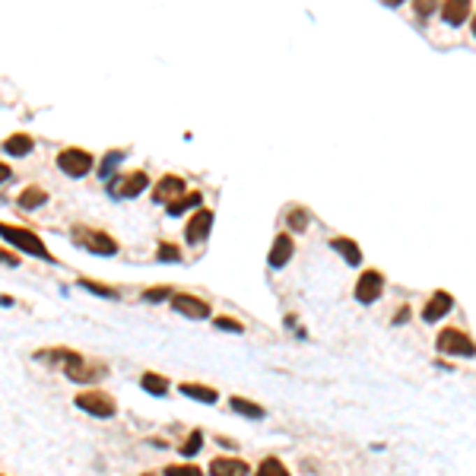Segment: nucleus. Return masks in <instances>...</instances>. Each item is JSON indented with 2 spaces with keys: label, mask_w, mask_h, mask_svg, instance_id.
<instances>
[{
  "label": "nucleus",
  "mask_w": 476,
  "mask_h": 476,
  "mask_svg": "<svg viewBox=\"0 0 476 476\" xmlns=\"http://www.w3.org/2000/svg\"><path fill=\"white\" fill-rule=\"evenodd\" d=\"M0 238H3L7 245H13V248H20V251H26V254H32V257H45V261L51 257L42 238H38L35 232H29V229H22V226L0 222Z\"/></svg>",
  "instance_id": "f257e3e1"
},
{
  "label": "nucleus",
  "mask_w": 476,
  "mask_h": 476,
  "mask_svg": "<svg viewBox=\"0 0 476 476\" xmlns=\"http://www.w3.org/2000/svg\"><path fill=\"white\" fill-rule=\"evenodd\" d=\"M73 242L80 245V248L92 251V254H102V257L117 254L115 238H111L108 232H99V229H89V226H73Z\"/></svg>",
  "instance_id": "f03ea898"
},
{
  "label": "nucleus",
  "mask_w": 476,
  "mask_h": 476,
  "mask_svg": "<svg viewBox=\"0 0 476 476\" xmlns=\"http://www.w3.org/2000/svg\"><path fill=\"white\" fill-rule=\"evenodd\" d=\"M73 403L83 410V413L96 416V419H111V416H117L115 397L105 394V391H83V394H76L73 397Z\"/></svg>",
  "instance_id": "7ed1b4c3"
},
{
  "label": "nucleus",
  "mask_w": 476,
  "mask_h": 476,
  "mask_svg": "<svg viewBox=\"0 0 476 476\" xmlns=\"http://www.w3.org/2000/svg\"><path fill=\"white\" fill-rule=\"evenodd\" d=\"M92 162H96V159H92L86 150H76V146L57 152V168H61L64 175H70V178H83V175H89Z\"/></svg>",
  "instance_id": "20e7f679"
},
{
  "label": "nucleus",
  "mask_w": 476,
  "mask_h": 476,
  "mask_svg": "<svg viewBox=\"0 0 476 476\" xmlns=\"http://www.w3.org/2000/svg\"><path fill=\"white\" fill-rule=\"evenodd\" d=\"M64 372H67V378L76 381V384H92V381H102L105 375H108V366L76 359V362H70V366H64Z\"/></svg>",
  "instance_id": "39448f33"
},
{
  "label": "nucleus",
  "mask_w": 476,
  "mask_h": 476,
  "mask_svg": "<svg viewBox=\"0 0 476 476\" xmlns=\"http://www.w3.org/2000/svg\"><path fill=\"white\" fill-rule=\"evenodd\" d=\"M210 229H213V210L197 207V210H194V216L187 219V226H185L187 245H201V242H207V238H210Z\"/></svg>",
  "instance_id": "423d86ee"
},
{
  "label": "nucleus",
  "mask_w": 476,
  "mask_h": 476,
  "mask_svg": "<svg viewBox=\"0 0 476 476\" xmlns=\"http://www.w3.org/2000/svg\"><path fill=\"white\" fill-rule=\"evenodd\" d=\"M435 343H438L442 352H451V356H473V340L463 331H457V327H445Z\"/></svg>",
  "instance_id": "0eeeda50"
},
{
  "label": "nucleus",
  "mask_w": 476,
  "mask_h": 476,
  "mask_svg": "<svg viewBox=\"0 0 476 476\" xmlns=\"http://www.w3.org/2000/svg\"><path fill=\"white\" fill-rule=\"evenodd\" d=\"M172 308L178 311V315H185V317H194V321H203V317L213 315V311H210V305L203 302V298L191 296V292H175V296H172Z\"/></svg>",
  "instance_id": "6e6552de"
},
{
  "label": "nucleus",
  "mask_w": 476,
  "mask_h": 476,
  "mask_svg": "<svg viewBox=\"0 0 476 476\" xmlns=\"http://www.w3.org/2000/svg\"><path fill=\"white\" fill-rule=\"evenodd\" d=\"M381 289H384V276H381L378 270H366V273L359 276V283H356V298H359L362 305H372V302H378Z\"/></svg>",
  "instance_id": "1a4fd4ad"
},
{
  "label": "nucleus",
  "mask_w": 476,
  "mask_h": 476,
  "mask_svg": "<svg viewBox=\"0 0 476 476\" xmlns=\"http://www.w3.org/2000/svg\"><path fill=\"white\" fill-rule=\"evenodd\" d=\"M292 254H296V242H292V235L289 232H283V235H276V242H273V248H270V267L273 270H283L286 264L292 261Z\"/></svg>",
  "instance_id": "9d476101"
},
{
  "label": "nucleus",
  "mask_w": 476,
  "mask_h": 476,
  "mask_svg": "<svg viewBox=\"0 0 476 476\" xmlns=\"http://www.w3.org/2000/svg\"><path fill=\"white\" fill-rule=\"evenodd\" d=\"M185 178H178V175H166V178H159L156 191H152V197H156V203H172L175 197H181L185 194Z\"/></svg>",
  "instance_id": "9b49d317"
},
{
  "label": "nucleus",
  "mask_w": 476,
  "mask_h": 476,
  "mask_svg": "<svg viewBox=\"0 0 476 476\" xmlns=\"http://www.w3.org/2000/svg\"><path fill=\"white\" fill-rule=\"evenodd\" d=\"M251 467L238 457H213L210 461V476H248Z\"/></svg>",
  "instance_id": "f8f14e48"
},
{
  "label": "nucleus",
  "mask_w": 476,
  "mask_h": 476,
  "mask_svg": "<svg viewBox=\"0 0 476 476\" xmlns=\"http://www.w3.org/2000/svg\"><path fill=\"white\" fill-rule=\"evenodd\" d=\"M451 308H454V298H451L448 292H435V296L426 302V308H422V321L435 324V321H438V317H445Z\"/></svg>",
  "instance_id": "ddd939ff"
},
{
  "label": "nucleus",
  "mask_w": 476,
  "mask_h": 476,
  "mask_svg": "<svg viewBox=\"0 0 476 476\" xmlns=\"http://www.w3.org/2000/svg\"><path fill=\"white\" fill-rule=\"evenodd\" d=\"M470 3H473V0H445L442 20L448 22V26H463V20L470 16Z\"/></svg>",
  "instance_id": "4468645a"
},
{
  "label": "nucleus",
  "mask_w": 476,
  "mask_h": 476,
  "mask_svg": "<svg viewBox=\"0 0 476 476\" xmlns=\"http://www.w3.org/2000/svg\"><path fill=\"white\" fill-rule=\"evenodd\" d=\"M146 187H150L146 172H134V175H127V178L117 181V197H140Z\"/></svg>",
  "instance_id": "2eb2a0df"
},
{
  "label": "nucleus",
  "mask_w": 476,
  "mask_h": 476,
  "mask_svg": "<svg viewBox=\"0 0 476 476\" xmlns=\"http://www.w3.org/2000/svg\"><path fill=\"white\" fill-rule=\"evenodd\" d=\"M201 201H203V194H201V191H185L181 197H175L172 203H166V210H168V216H185L187 210L201 207Z\"/></svg>",
  "instance_id": "dca6fc26"
},
{
  "label": "nucleus",
  "mask_w": 476,
  "mask_h": 476,
  "mask_svg": "<svg viewBox=\"0 0 476 476\" xmlns=\"http://www.w3.org/2000/svg\"><path fill=\"white\" fill-rule=\"evenodd\" d=\"M331 245H333V251H340V254H343V261L349 264V267H359V264H362V251H359V245L352 242V238H346V235H337Z\"/></svg>",
  "instance_id": "f3484780"
},
{
  "label": "nucleus",
  "mask_w": 476,
  "mask_h": 476,
  "mask_svg": "<svg viewBox=\"0 0 476 476\" xmlns=\"http://www.w3.org/2000/svg\"><path fill=\"white\" fill-rule=\"evenodd\" d=\"M185 397H191V401H201V403H216L219 401V394L213 391V387H207V384H194V381H181V387H178Z\"/></svg>",
  "instance_id": "a211bd4d"
},
{
  "label": "nucleus",
  "mask_w": 476,
  "mask_h": 476,
  "mask_svg": "<svg viewBox=\"0 0 476 476\" xmlns=\"http://www.w3.org/2000/svg\"><path fill=\"white\" fill-rule=\"evenodd\" d=\"M32 137H29V134H13V137H7L3 140V152H7V156H29V152H32Z\"/></svg>",
  "instance_id": "6ab92c4d"
},
{
  "label": "nucleus",
  "mask_w": 476,
  "mask_h": 476,
  "mask_svg": "<svg viewBox=\"0 0 476 476\" xmlns=\"http://www.w3.org/2000/svg\"><path fill=\"white\" fill-rule=\"evenodd\" d=\"M20 203L22 210H35V207H45V203H48V191H45V187H26V191L20 194Z\"/></svg>",
  "instance_id": "aec40b11"
},
{
  "label": "nucleus",
  "mask_w": 476,
  "mask_h": 476,
  "mask_svg": "<svg viewBox=\"0 0 476 476\" xmlns=\"http://www.w3.org/2000/svg\"><path fill=\"white\" fill-rule=\"evenodd\" d=\"M229 407H232L238 416H245V419H264V407H261V403H251V401H245V397H232V401H229Z\"/></svg>",
  "instance_id": "412c9836"
},
{
  "label": "nucleus",
  "mask_w": 476,
  "mask_h": 476,
  "mask_svg": "<svg viewBox=\"0 0 476 476\" xmlns=\"http://www.w3.org/2000/svg\"><path fill=\"white\" fill-rule=\"evenodd\" d=\"M140 387L150 394H156V397H166L168 394V378L166 375H156V372H146L143 378H140Z\"/></svg>",
  "instance_id": "4be33fe9"
},
{
  "label": "nucleus",
  "mask_w": 476,
  "mask_h": 476,
  "mask_svg": "<svg viewBox=\"0 0 476 476\" xmlns=\"http://www.w3.org/2000/svg\"><path fill=\"white\" fill-rule=\"evenodd\" d=\"M35 359L38 362H64V366H70V362L83 359V356L73 352V349H42V352H35Z\"/></svg>",
  "instance_id": "5701e85b"
},
{
  "label": "nucleus",
  "mask_w": 476,
  "mask_h": 476,
  "mask_svg": "<svg viewBox=\"0 0 476 476\" xmlns=\"http://www.w3.org/2000/svg\"><path fill=\"white\" fill-rule=\"evenodd\" d=\"M257 476H289V470L280 457H264L261 467H257Z\"/></svg>",
  "instance_id": "b1692460"
},
{
  "label": "nucleus",
  "mask_w": 476,
  "mask_h": 476,
  "mask_svg": "<svg viewBox=\"0 0 476 476\" xmlns=\"http://www.w3.org/2000/svg\"><path fill=\"white\" fill-rule=\"evenodd\" d=\"M201 448H203V432H201V428H194V432L187 435V442L181 445V454H185V457H194Z\"/></svg>",
  "instance_id": "393cba45"
},
{
  "label": "nucleus",
  "mask_w": 476,
  "mask_h": 476,
  "mask_svg": "<svg viewBox=\"0 0 476 476\" xmlns=\"http://www.w3.org/2000/svg\"><path fill=\"white\" fill-rule=\"evenodd\" d=\"M80 286L89 292H96V296H105V298H117V289H111V286L105 283H96V280H80Z\"/></svg>",
  "instance_id": "a878e982"
},
{
  "label": "nucleus",
  "mask_w": 476,
  "mask_h": 476,
  "mask_svg": "<svg viewBox=\"0 0 476 476\" xmlns=\"http://www.w3.org/2000/svg\"><path fill=\"white\" fill-rule=\"evenodd\" d=\"M168 476H203L201 467H191V463H175V467L166 470Z\"/></svg>",
  "instance_id": "bb28decb"
},
{
  "label": "nucleus",
  "mask_w": 476,
  "mask_h": 476,
  "mask_svg": "<svg viewBox=\"0 0 476 476\" xmlns=\"http://www.w3.org/2000/svg\"><path fill=\"white\" fill-rule=\"evenodd\" d=\"M159 261H168V264H175V261H181V251L175 248V245L162 242V245H159Z\"/></svg>",
  "instance_id": "cd10ccee"
},
{
  "label": "nucleus",
  "mask_w": 476,
  "mask_h": 476,
  "mask_svg": "<svg viewBox=\"0 0 476 476\" xmlns=\"http://www.w3.org/2000/svg\"><path fill=\"white\" fill-rule=\"evenodd\" d=\"M143 298L146 302H162V298H172V289L168 286H156V289H146Z\"/></svg>",
  "instance_id": "c85d7f7f"
},
{
  "label": "nucleus",
  "mask_w": 476,
  "mask_h": 476,
  "mask_svg": "<svg viewBox=\"0 0 476 476\" xmlns=\"http://www.w3.org/2000/svg\"><path fill=\"white\" fill-rule=\"evenodd\" d=\"M216 327L219 331H229V333H242L245 327L238 324V321H232V317H216Z\"/></svg>",
  "instance_id": "c756f323"
},
{
  "label": "nucleus",
  "mask_w": 476,
  "mask_h": 476,
  "mask_svg": "<svg viewBox=\"0 0 476 476\" xmlns=\"http://www.w3.org/2000/svg\"><path fill=\"white\" fill-rule=\"evenodd\" d=\"M413 10L419 16H428L432 10H438V0H413Z\"/></svg>",
  "instance_id": "7c9ffc66"
},
{
  "label": "nucleus",
  "mask_w": 476,
  "mask_h": 476,
  "mask_svg": "<svg viewBox=\"0 0 476 476\" xmlns=\"http://www.w3.org/2000/svg\"><path fill=\"white\" fill-rule=\"evenodd\" d=\"M289 222H292V229H296V232H302V229L308 226V216H305V210H292Z\"/></svg>",
  "instance_id": "2f4dec72"
},
{
  "label": "nucleus",
  "mask_w": 476,
  "mask_h": 476,
  "mask_svg": "<svg viewBox=\"0 0 476 476\" xmlns=\"http://www.w3.org/2000/svg\"><path fill=\"white\" fill-rule=\"evenodd\" d=\"M121 159H124V152H108V156H105V162H102V175H105V178H108V172L117 166V162H121Z\"/></svg>",
  "instance_id": "473e14b6"
},
{
  "label": "nucleus",
  "mask_w": 476,
  "mask_h": 476,
  "mask_svg": "<svg viewBox=\"0 0 476 476\" xmlns=\"http://www.w3.org/2000/svg\"><path fill=\"white\" fill-rule=\"evenodd\" d=\"M0 264H7V267H20V257H16L10 248H0Z\"/></svg>",
  "instance_id": "72a5a7b5"
},
{
  "label": "nucleus",
  "mask_w": 476,
  "mask_h": 476,
  "mask_svg": "<svg viewBox=\"0 0 476 476\" xmlns=\"http://www.w3.org/2000/svg\"><path fill=\"white\" fill-rule=\"evenodd\" d=\"M10 178V166L7 162H0V181H7Z\"/></svg>",
  "instance_id": "f704fd0d"
},
{
  "label": "nucleus",
  "mask_w": 476,
  "mask_h": 476,
  "mask_svg": "<svg viewBox=\"0 0 476 476\" xmlns=\"http://www.w3.org/2000/svg\"><path fill=\"white\" fill-rule=\"evenodd\" d=\"M384 3H387V7H401L403 0H384Z\"/></svg>",
  "instance_id": "c9c22d12"
},
{
  "label": "nucleus",
  "mask_w": 476,
  "mask_h": 476,
  "mask_svg": "<svg viewBox=\"0 0 476 476\" xmlns=\"http://www.w3.org/2000/svg\"><path fill=\"white\" fill-rule=\"evenodd\" d=\"M143 476H156V473H143Z\"/></svg>",
  "instance_id": "e433bc0d"
}]
</instances>
